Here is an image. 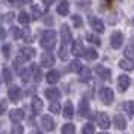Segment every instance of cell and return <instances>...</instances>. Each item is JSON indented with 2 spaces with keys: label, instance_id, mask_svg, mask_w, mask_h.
Returning <instances> with one entry per match:
<instances>
[{
  "label": "cell",
  "instance_id": "6da1fadb",
  "mask_svg": "<svg viewBox=\"0 0 134 134\" xmlns=\"http://www.w3.org/2000/svg\"><path fill=\"white\" fill-rule=\"evenodd\" d=\"M56 41H57V33L54 30H47L42 33L41 36V45L47 50H53L56 45Z\"/></svg>",
  "mask_w": 134,
  "mask_h": 134
},
{
  "label": "cell",
  "instance_id": "7a4b0ae2",
  "mask_svg": "<svg viewBox=\"0 0 134 134\" xmlns=\"http://www.w3.org/2000/svg\"><path fill=\"white\" fill-rule=\"evenodd\" d=\"M60 39H62V45L63 48H66L69 41H71V30H69V27L66 24H63L60 27Z\"/></svg>",
  "mask_w": 134,
  "mask_h": 134
},
{
  "label": "cell",
  "instance_id": "3957f363",
  "mask_svg": "<svg viewBox=\"0 0 134 134\" xmlns=\"http://www.w3.org/2000/svg\"><path fill=\"white\" fill-rule=\"evenodd\" d=\"M35 56V50L30 48V47H23L20 50V54H18V62H26V60H30L32 57Z\"/></svg>",
  "mask_w": 134,
  "mask_h": 134
},
{
  "label": "cell",
  "instance_id": "277c9868",
  "mask_svg": "<svg viewBox=\"0 0 134 134\" xmlns=\"http://www.w3.org/2000/svg\"><path fill=\"white\" fill-rule=\"evenodd\" d=\"M99 98L104 104H111L113 103V91L110 87H103L99 91Z\"/></svg>",
  "mask_w": 134,
  "mask_h": 134
},
{
  "label": "cell",
  "instance_id": "5b68a950",
  "mask_svg": "<svg viewBox=\"0 0 134 134\" xmlns=\"http://www.w3.org/2000/svg\"><path fill=\"white\" fill-rule=\"evenodd\" d=\"M110 44H111L113 48H119L124 44V35H122L121 32H113L111 38H110Z\"/></svg>",
  "mask_w": 134,
  "mask_h": 134
},
{
  "label": "cell",
  "instance_id": "8992f818",
  "mask_svg": "<svg viewBox=\"0 0 134 134\" xmlns=\"http://www.w3.org/2000/svg\"><path fill=\"white\" fill-rule=\"evenodd\" d=\"M130 85H131V80H130L128 75H119V79H118V89H119V92H125L130 87Z\"/></svg>",
  "mask_w": 134,
  "mask_h": 134
},
{
  "label": "cell",
  "instance_id": "52a82bcc",
  "mask_svg": "<svg viewBox=\"0 0 134 134\" xmlns=\"http://www.w3.org/2000/svg\"><path fill=\"white\" fill-rule=\"evenodd\" d=\"M8 95H9V99H11L12 103H17L20 98H21V91H20L18 86L12 85L9 87V91H8Z\"/></svg>",
  "mask_w": 134,
  "mask_h": 134
},
{
  "label": "cell",
  "instance_id": "ba28073f",
  "mask_svg": "<svg viewBox=\"0 0 134 134\" xmlns=\"http://www.w3.org/2000/svg\"><path fill=\"white\" fill-rule=\"evenodd\" d=\"M97 122H98V125L103 128V130H107V128L110 127V118L107 116V113H98Z\"/></svg>",
  "mask_w": 134,
  "mask_h": 134
},
{
  "label": "cell",
  "instance_id": "9c48e42d",
  "mask_svg": "<svg viewBox=\"0 0 134 134\" xmlns=\"http://www.w3.org/2000/svg\"><path fill=\"white\" fill-rule=\"evenodd\" d=\"M91 26H92V29L95 30V33H103L104 32V24H103V21L99 18H95V17H91Z\"/></svg>",
  "mask_w": 134,
  "mask_h": 134
},
{
  "label": "cell",
  "instance_id": "30bf717a",
  "mask_svg": "<svg viewBox=\"0 0 134 134\" xmlns=\"http://www.w3.org/2000/svg\"><path fill=\"white\" fill-rule=\"evenodd\" d=\"M41 65L45 66V68H51L54 65V57L50 54V53H44V54L41 56Z\"/></svg>",
  "mask_w": 134,
  "mask_h": 134
},
{
  "label": "cell",
  "instance_id": "8fae6325",
  "mask_svg": "<svg viewBox=\"0 0 134 134\" xmlns=\"http://www.w3.org/2000/svg\"><path fill=\"white\" fill-rule=\"evenodd\" d=\"M9 118H11V121L12 122H20L23 118H24V111L21 109H12L11 110V113H9Z\"/></svg>",
  "mask_w": 134,
  "mask_h": 134
},
{
  "label": "cell",
  "instance_id": "7c38bea8",
  "mask_svg": "<svg viewBox=\"0 0 134 134\" xmlns=\"http://www.w3.org/2000/svg\"><path fill=\"white\" fill-rule=\"evenodd\" d=\"M95 72L101 77V79L104 80H110V77H111V72H110V69H107V68H104L103 65H98L97 68H95Z\"/></svg>",
  "mask_w": 134,
  "mask_h": 134
},
{
  "label": "cell",
  "instance_id": "4fadbf2b",
  "mask_svg": "<svg viewBox=\"0 0 134 134\" xmlns=\"http://www.w3.org/2000/svg\"><path fill=\"white\" fill-rule=\"evenodd\" d=\"M41 125H42L44 130L51 131V130L54 128V121H53L50 116H42V118H41Z\"/></svg>",
  "mask_w": 134,
  "mask_h": 134
},
{
  "label": "cell",
  "instance_id": "5bb4252c",
  "mask_svg": "<svg viewBox=\"0 0 134 134\" xmlns=\"http://www.w3.org/2000/svg\"><path fill=\"white\" fill-rule=\"evenodd\" d=\"M71 53H72L74 56L83 54V44H81V41H80V39H75V41L72 42V47H71Z\"/></svg>",
  "mask_w": 134,
  "mask_h": 134
},
{
  "label": "cell",
  "instance_id": "9a60e30c",
  "mask_svg": "<svg viewBox=\"0 0 134 134\" xmlns=\"http://www.w3.org/2000/svg\"><path fill=\"white\" fill-rule=\"evenodd\" d=\"M113 122H115V127L118 128V130H125V128H127V121H125V118L121 116V115H116Z\"/></svg>",
  "mask_w": 134,
  "mask_h": 134
},
{
  "label": "cell",
  "instance_id": "2e32d148",
  "mask_svg": "<svg viewBox=\"0 0 134 134\" xmlns=\"http://www.w3.org/2000/svg\"><path fill=\"white\" fill-rule=\"evenodd\" d=\"M42 107H44V104L41 101V98H38V97L32 98V110H33V113H39L42 110Z\"/></svg>",
  "mask_w": 134,
  "mask_h": 134
},
{
  "label": "cell",
  "instance_id": "e0dca14e",
  "mask_svg": "<svg viewBox=\"0 0 134 134\" xmlns=\"http://www.w3.org/2000/svg\"><path fill=\"white\" fill-rule=\"evenodd\" d=\"M68 12H69V5H68L66 0H62L59 3V6H57V14L65 17V15H68Z\"/></svg>",
  "mask_w": 134,
  "mask_h": 134
},
{
  "label": "cell",
  "instance_id": "ac0fdd59",
  "mask_svg": "<svg viewBox=\"0 0 134 134\" xmlns=\"http://www.w3.org/2000/svg\"><path fill=\"white\" fill-rule=\"evenodd\" d=\"M59 79H60V74H59V71H50V72H47V83H50V85H54V83H57V81H59Z\"/></svg>",
  "mask_w": 134,
  "mask_h": 134
},
{
  "label": "cell",
  "instance_id": "d6986e66",
  "mask_svg": "<svg viewBox=\"0 0 134 134\" xmlns=\"http://www.w3.org/2000/svg\"><path fill=\"white\" fill-rule=\"evenodd\" d=\"M45 97L48 98V99H51V101H54V99H57V98L60 97V93H59V91L57 89H54V87H50V89H45Z\"/></svg>",
  "mask_w": 134,
  "mask_h": 134
},
{
  "label": "cell",
  "instance_id": "ffe728a7",
  "mask_svg": "<svg viewBox=\"0 0 134 134\" xmlns=\"http://www.w3.org/2000/svg\"><path fill=\"white\" fill-rule=\"evenodd\" d=\"M30 71H32V74H33V79H35V81H36V83H39V81L42 80V72H41L39 66L33 63V65L30 66Z\"/></svg>",
  "mask_w": 134,
  "mask_h": 134
},
{
  "label": "cell",
  "instance_id": "44dd1931",
  "mask_svg": "<svg viewBox=\"0 0 134 134\" xmlns=\"http://www.w3.org/2000/svg\"><path fill=\"white\" fill-rule=\"evenodd\" d=\"M72 115H74L72 103H71V101H68V103L65 104V107H63V116H65L66 119H69V118H72Z\"/></svg>",
  "mask_w": 134,
  "mask_h": 134
},
{
  "label": "cell",
  "instance_id": "7402d4cb",
  "mask_svg": "<svg viewBox=\"0 0 134 134\" xmlns=\"http://www.w3.org/2000/svg\"><path fill=\"white\" fill-rule=\"evenodd\" d=\"M119 68L125 69V71H131V69H134V62L128 60V59H124V60L119 62Z\"/></svg>",
  "mask_w": 134,
  "mask_h": 134
},
{
  "label": "cell",
  "instance_id": "603a6c76",
  "mask_svg": "<svg viewBox=\"0 0 134 134\" xmlns=\"http://www.w3.org/2000/svg\"><path fill=\"white\" fill-rule=\"evenodd\" d=\"M87 111H89V104H87V99H81V101H80V109H79L80 116H87Z\"/></svg>",
  "mask_w": 134,
  "mask_h": 134
},
{
  "label": "cell",
  "instance_id": "cb8c5ba5",
  "mask_svg": "<svg viewBox=\"0 0 134 134\" xmlns=\"http://www.w3.org/2000/svg\"><path fill=\"white\" fill-rule=\"evenodd\" d=\"M124 110L127 111V115L130 118H133L134 116V101H127V103H124Z\"/></svg>",
  "mask_w": 134,
  "mask_h": 134
},
{
  "label": "cell",
  "instance_id": "d4e9b609",
  "mask_svg": "<svg viewBox=\"0 0 134 134\" xmlns=\"http://www.w3.org/2000/svg\"><path fill=\"white\" fill-rule=\"evenodd\" d=\"M85 57L87 59V60H95L98 57V53L95 48H86L85 50Z\"/></svg>",
  "mask_w": 134,
  "mask_h": 134
},
{
  "label": "cell",
  "instance_id": "484cf974",
  "mask_svg": "<svg viewBox=\"0 0 134 134\" xmlns=\"http://www.w3.org/2000/svg\"><path fill=\"white\" fill-rule=\"evenodd\" d=\"M91 75H92V72H91V69L89 68H81V71H80V79H81V81H89L91 80Z\"/></svg>",
  "mask_w": 134,
  "mask_h": 134
},
{
  "label": "cell",
  "instance_id": "4316f807",
  "mask_svg": "<svg viewBox=\"0 0 134 134\" xmlns=\"http://www.w3.org/2000/svg\"><path fill=\"white\" fill-rule=\"evenodd\" d=\"M29 14L26 12V11H21V12L18 14V21H20V24H23V26H27L29 24Z\"/></svg>",
  "mask_w": 134,
  "mask_h": 134
},
{
  "label": "cell",
  "instance_id": "83f0119b",
  "mask_svg": "<svg viewBox=\"0 0 134 134\" xmlns=\"http://www.w3.org/2000/svg\"><path fill=\"white\" fill-rule=\"evenodd\" d=\"M81 63H80V60H72L71 63H69V71L71 72H80L81 71Z\"/></svg>",
  "mask_w": 134,
  "mask_h": 134
},
{
  "label": "cell",
  "instance_id": "f1b7e54d",
  "mask_svg": "<svg viewBox=\"0 0 134 134\" xmlns=\"http://www.w3.org/2000/svg\"><path fill=\"white\" fill-rule=\"evenodd\" d=\"M32 17H33L35 20L42 17V9L38 6V5H33V6H32Z\"/></svg>",
  "mask_w": 134,
  "mask_h": 134
},
{
  "label": "cell",
  "instance_id": "f546056e",
  "mask_svg": "<svg viewBox=\"0 0 134 134\" xmlns=\"http://www.w3.org/2000/svg\"><path fill=\"white\" fill-rule=\"evenodd\" d=\"M75 133V127L72 124H65L62 127V134H74Z\"/></svg>",
  "mask_w": 134,
  "mask_h": 134
},
{
  "label": "cell",
  "instance_id": "4dcf8cb0",
  "mask_svg": "<svg viewBox=\"0 0 134 134\" xmlns=\"http://www.w3.org/2000/svg\"><path fill=\"white\" fill-rule=\"evenodd\" d=\"M124 54H125V57H133L134 56V42L128 44L127 48H125V51H124Z\"/></svg>",
  "mask_w": 134,
  "mask_h": 134
},
{
  "label": "cell",
  "instance_id": "1f68e13d",
  "mask_svg": "<svg viewBox=\"0 0 134 134\" xmlns=\"http://www.w3.org/2000/svg\"><path fill=\"white\" fill-rule=\"evenodd\" d=\"M95 130H93V125L92 124H86L85 127L81 128V134H93Z\"/></svg>",
  "mask_w": 134,
  "mask_h": 134
},
{
  "label": "cell",
  "instance_id": "d6a6232c",
  "mask_svg": "<svg viewBox=\"0 0 134 134\" xmlns=\"http://www.w3.org/2000/svg\"><path fill=\"white\" fill-rule=\"evenodd\" d=\"M86 38H87V41H89V42H92V44H97V45H99V44H101L99 38L95 36L93 33H87V35H86Z\"/></svg>",
  "mask_w": 134,
  "mask_h": 134
},
{
  "label": "cell",
  "instance_id": "836d02e7",
  "mask_svg": "<svg viewBox=\"0 0 134 134\" xmlns=\"http://www.w3.org/2000/svg\"><path fill=\"white\" fill-rule=\"evenodd\" d=\"M3 77H5V81H6V83H11L12 74H11V69H9V68H3Z\"/></svg>",
  "mask_w": 134,
  "mask_h": 134
},
{
  "label": "cell",
  "instance_id": "e575fe53",
  "mask_svg": "<svg viewBox=\"0 0 134 134\" xmlns=\"http://www.w3.org/2000/svg\"><path fill=\"white\" fill-rule=\"evenodd\" d=\"M71 20H72V23H74L75 27H81V26H83V20H81V17H79V15H72Z\"/></svg>",
  "mask_w": 134,
  "mask_h": 134
},
{
  "label": "cell",
  "instance_id": "d590c367",
  "mask_svg": "<svg viewBox=\"0 0 134 134\" xmlns=\"http://www.w3.org/2000/svg\"><path fill=\"white\" fill-rule=\"evenodd\" d=\"M29 79H30V69H23V71H21V80H23L24 83H27Z\"/></svg>",
  "mask_w": 134,
  "mask_h": 134
},
{
  "label": "cell",
  "instance_id": "8d00e7d4",
  "mask_svg": "<svg viewBox=\"0 0 134 134\" xmlns=\"http://www.w3.org/2000/svg\"><path fill=\"white\" fill-rule=\"evenodd\" d=\"M11 134H23V127L18 125V124H15L12 127V130H11Z\"/></svg>",
  "mask_w": 134,
  "mask_h": 134
},
{
  "label": "cell",
  "instance_id": "74e56055",
  "mask_svg": "<svg viewBox=\"0 0 134 134\" xmlns=\"http://www.w3.org/2000/svg\"><path fill=\"white\" fill-rule=\"evenodd\" d=\"M59 110H60V105L57 103H51V105H50V111L51 113H59Z\"/></svg>",
  "mask_w": 134,
  "mask_h": 134
},
{
  "label": "cell",
  "instance_id": "f35d334b",
  "mask_svg": "<svg viewBox=\"0 0 134 134\" xmlns=\"http://www.w3.org/2000/svg\"><path fill=\"white\" fill-rule=\"evenodd\" d=\"M11 32H12V36L15 38V39H20V38H21V32H20V29L12 27V29H11Z\"/></svg>",
  "mask_w": 134,
  "mask_h": 134
},
{
  "label": "cell",
  "instance_id": "ab89813d",
  "mask_svg": "<svg viewBox=\"0 0 134 134\" xmlns=\"http://www.w3.org/2000/svg\"><path fill=\"white\" fill-rule=\"evenodd\" d=\"M11 5H14V6H21V5H24L27 0H8Z\"/></svg>",
  "mask_w": 134,
  "mask_h": 134
},
{
  "label": "cell",
  "instance_id": "60d3db41",
  "mask_svg": "<svg viewBox=\"0 0 134 134\" xmlns=\"http://www.w3.org/2000/svg\"><path fill=\"white\" fill-rule=\"evenodd\" d=\"M6 107H8L6 101H0V115H3V113L6 111Z\"/></svg>",
  "mask_w": 134,
  "mask_h": 134
},
{
  "label": "cell",
  "instance_id": "b9f144b4",
  "mask_svg": "<svg viewBox=\"0 0 134 134\" xmlns=\"http://www.w3.org/2000/svg\"><path fill=\"white\" fill-rule=\"evenodd\" d=\"M24 38H26V41H27V42H30V41H32V36H30V32H29V30H26Z\"/></svg>",
  "mask_w": 134,
  "mask_h": 134
},
{
  "label": "cell",
  "instance_id": "7bdbcfd3",
  "mask_svg": "<svg viewBox=\"0 0 134 134\" xmlns=\"http://www.w3.org/2000/svg\"><path fill=\"white\" fill-rule=\"evenodd\" d=\"M3 53L6 57H9V45H3Z\"/></svg>",
  "mask_w": 134,
  "mask_h": 134
},
{
  "label": "cell",
  "instance_id": "ee69618b",
  "mask_svg": "<svg viewBox=\"0 0 134 134\" xmlns=\"http://www.w3.org/2000/svg\"><path fill=\"white\" fill-rule=\"evenodd\" d=\"M42 2H44V5H47V6H50V5H51V3H53L54 0H42Z\"/></svg>",
  "mask_w": 134,
  "mask_h": 134
},
{
  "label": "cell",
  "instance_id": "f6af8a7d",
  "mask_svg": "<svg viewBox=\"0 0 134 134\" xmlns=\"http://www.w3.org/2000/svg\"><path fill=\"white\" fill-rule=\"evenodd\" d=\"M0 38H5V30L0 27Z\"/></svg>",
  "mask_w": 134,
  "mask_h": 134
},
{
  "label": "cell",
  "instance_id": "bcb514c9",
  "mask_svg": "<svg viewBox=\"0 0 134 134\" xmlns=\"http://www.w3.org/2000/svg\"><path fill=\"white\" fill-rule=\"evenodd\" d=\"M32 134H41V133H39V131H36V130H35V131H33V133H32Z\"/></svg>",
  "mask_w": 134,
  "mask_h": 134
},
{
  "label": "cell",
  "instance_id": "7dc6e473",
  "mask_svg": "<svg viewBox=\"0 0 134 134\" xmlns=\"http://www.w3.org/2000/svg\"><path fill=\"white\" fill-rule=\"evenodd\" d=\"M131 23H133V24H134V17H133V21H131Z\"/></svg>",
  "mask_w": 134,
  "mask_h": 134
},
{
  "label": "cell",
  "instance_id": "c3c4849f",
  "mask_svg": "<svg viewBox=\"0 0 134 134\" xmlns=\"http://www.w3.org/2000/svg\"><path fill=\"white\" fill-rule=\"evenodd\" d=\"M99 134H109V133H99Z\"/></svg>",
  "mask_w": 134,
  "mask_h": 134
}]
</instances>
